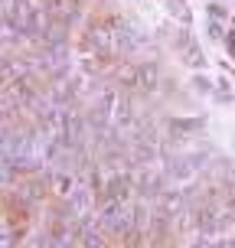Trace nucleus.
Returning a JSON list of instances; mask_svg holds the SVG:
<instances>
[{
  "label": "nucleus",
  "instance_id": "5",
  "mask_svg": "<svg viewBox=\"0 0 235 248\" xmlns=\"http://www.w3.org/2000/svg\"><path fill=\"white\" fill-rule=\"evenodd\" d=\"M46 10L59 23H72L75 16H78V0H46Z\"/></svg>",
  "mask_w": 235,
  "mask_h": 248
},
{
  "label": "nucleus",
  "instance_id": "1",
  "mask_svg": "<svg viewBox=\"0 0 235 248\" xmlns=\"http://www.w3.org/2000/svg\"><path fill=\"white\" fill-rule=\"evenodd\" d=\"M118 92L114 88H108V92H101L98 101L92 105V111H88V127L92 131H105L108 124H111V118L118 114Z\"/></svg>",
  "mask_w": 235,
  "mask_h": 248
},
{
  "label": "nucleus",
  "instance_id": "9",
  "mask_svg": "<svg viewBox=\"0 0 235 248\" xmlns=\"http://www.w3.org/2000/svg\"><path fill=\"white\" fill-rule=\"evenodd\" d=\"M52 189H56L59 196H72V193H75L72 176H69V173H56V176H52Z\"/></svg>",
  "mask_w": 235,
  "mask_h": 248
},
{
  "label": "nucleus",
  "instance_id": "4",
  "mask_svg": "<svg viewBox=\"0 0 235 248\" xmlns=\"http://www.w3.org/2000/svg\"><path fill=\"white\" fill-rule=\"evenodd\" d=\"M43 69H46L52 78H59V75L69 69V49H65V43H59V46H49V49L43 52Z\"/></svg>",
  "mask_w": 235,
  "mask_h": 248
},
{
  "label": "nucleus",
  "instance_id": "12",
  "mask_svg": "<svg viewBox=\"0 0 235 248\" xmlns=\"http://www.w3.org/2000/svg\"><path fill=\"white\" fill-rule=\"evenodd\" d=\"M225 49H229V56L235 59V33H225Z\"/></svg>",
  "mask_w": 235,
  "mask_h": 248
},
{
  "label": "nucleus",
  "instance_id": "11",
  "mask_svg": "<svg viewBox=\"0 0 235 248\" xmlns=\"http://www.w3.org/2000/svg\"><path fill=\"white\" fill-rule=\"evenodd\" d=\"M183 56H186V62H189V65H203V62H206V59H203V52H199L189 39H183Z\"/></svg>",
  "mask_w": 235,
  "mask_h": 248
},
{
  "label": "nucleus",
  "instance_id": "2",
  "mask_svg": "<svg viewBox=\"0 0 235 248\" xmlns=\"http://www.w3.org/2000/svg\"><path fill=\"white\" fill-rule=\"evenodd\" d=\"M131 222H134V216H131V209L124 206V202H108V209H105V216H101V225L108 229V232H127L131 229Z\"/></svg>",
  "mask_w": 235,
  "mask_h": 248
},
{
  "label": "nucleus",
  "instance_id": "6",
  "mask_svg": "<svg viewBox=\"0 0 235 248\" xmlns=\"http://www.w3.org/2000/svg\"><path fill=\"white\" fill-rule=\"evenodd\" d=\"M92 209V189L88 186H75V193L69 196V212L72 216H88Z\"/></svg>",
  "mask_w": 235,
  "mask_h": 248
},
{
  "label": "nucleus",
  "instance_id": "7",
  "mask_svg": "<svg viewBox=\"0 0 235 248\" xmlns=\"http://www.w3.org/2000/svg\"><path fill=\"white\" fill-rule=\"evenodd\" d=\"M127 189H131V180L127 176H114L111 183H108V189H105V196H108V202H121L127 196Z\"/></svg>",
  "mask_w": 235,
  "mask_h": 248
},
{
  "label": "nucleus",
  "instance_id": "10",
  "mask_svg": "<svg viewBox=\"0 0 235 248\" xmlns=\"http://www.w3.org/2000/svg\"><path fill=\"white\" fill-rule=\"evenodd\" d=\"M82 248H105V238H101V232H95V229H85V232H82Z\"/></svg>",
  "mask_w": 235,
  "mask_h": 248
},
{
  "label": "nucleus",
  "instance_id": "8",
  "mask_svg": "<svg viewBox=\"0 0 235 248\" xmlns=\"http://www.w3.org/2000/svg\"><path fill=\"white\" fill-rule=\"evenodd\" d=\"M199 127H203V118H199V121H180V118H176V121H170V134L173 137H189L193 131H199Z\"/></svg>",
  "mask_w": 235,
  "mask_h": 248
},
{
  "label": "nucleus",
  "instance_id": "3",
  "mask_svg": "<svg viewBox=\"0 0 235 248\" xmlns=\"http://www.w3.org/2000/svg\"><path fill=\"white\" fill-rule=\"evenodd\" d=\"M206 157H209V150H203V154H186V157L173 160L170 163V176H173V180H189L193 173H199V167H203Z\"/></svg>",
  "mask_w": 235,
  "mask_h": 248
}]
</instances>
